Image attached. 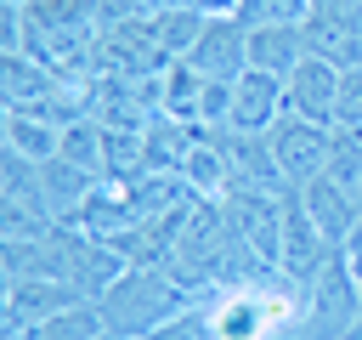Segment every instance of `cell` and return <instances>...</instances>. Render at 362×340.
Instances as JSON below:
<instances>
[{
    "label": "cell",
    "mask_w": 362,
    "mask_h": 340,
    "mask_svg": "<svg viewBox=\"0 0 362 340\" xmlns=\"http://www.w3.org/2000/svg\"><path fill=\"white\" fill-rule=\"evenodd\" d=\"M0 272L6 278H57V283H74L85 300H102L119 283L124 261L113 244L57 221V227L28 232V238H0Z\"/></svg>",
    "instance_id": "6da1fadb"
},
{
    "label": "cell",
    "mask_w": 362,
    "mask_h": 340,
    "mask_svg": "<svg viewBox=\"0 0 362 340\" xmlns=\"http://www.w3.org/2000/svg\"><path fill=\"white\" fill-rule=\"evenodd\" d=\"M96 306H102L107 334L153 340L158 329H170V323L192 306V295H187L164 266H124V272H119V283H113Z\"/></svg>",
    "instance_id": "7a4b0ae2"
},
{
    "label": "cell",
    "mask_w": 362,
    "mask_h": 340,
    "mask_svg": "<svg viewBox=\"0 0 362 340\" xmlns=\"http://www.w3.org/2000/svg\"><path fill=\"white\" fill-rule=\"evenodd\" d=\"M362 317V295H356V272H351V249H334L322 261V272L305 283V317H300V340H351Z\"/></svg>",
    "instance_id": "3957f363"
},
{
    "label": "cell",
    "mask_w": 362,
    "mask_h": 340,
    "mask_svg": "<svg viewBox=\"0 0 362 340\" xmlns=\"http://www.w3.org/2000/svg\"><path fill=\"white\" fill-rule=\"evenodd\" d=\"M45 227H57V210L45 198L40 164L6 147V164H0V238H28V232H45Z\"/></svg>",
    "instance_id": "277c9868"
},
{
    "label": "cell",
    "mask_w": 362,
    "mask_h": 340,
    "mask_svg": "<svg viewBox=\"0 0 362 340\" xmlns=\"http://www.w3.org/2000/svg\"><path fill=\"white\" fill-rule=\"evenodd\" d=\"M226 210V221L238 227V238L277 272V249H283V193H255V187H226L215 198Z\"/></svg>",
    "instance_id": "5b68a950"
},
{
    "label": "cell",
    "mask_w": 362,
    "mask_h": 340,
    "mask_svg": "<svg viewBox=\"0 0 362 340\" xmlns=\"http://www.w3.org/2000/svg\"><path fill=\"white\" fill-rule=\"evenodd\" d=\"M334 255V244L322 238V227L311 221V210H305V198H300V187H283V249H277V272L288 278V283H311L317 272H322V261Z\"/></svg>",
    "instance_id": "8992f818"
},
{
    "label": "cell",
    "mask_w": 362,
    "mask_h": 340,
    "mask_svg": "<svg viewBox=\"0 0 362 340\" xmlns=\"http://www.w3.org/2000/svg\"><path fill=\"white\" fill-rule=\"evenodd\" d=\"M209 136L226 153V187H255V193H283V170L272 153L266 130H232V125H209Z\"/></svg>",
    "instance_id": "52a82bcc"
},
{
    "label": "cell",
    "mask_w": 362,
    "mask_h": 340,
    "mask_svg": "<svg viewBox=\"0 0 362 340\" xmlns=\"http://www.w3.org/2000/svg\"><path fill=\"white\" fill-rule=\"evenodd\" d=\"M266 136H272V153H277V170H283L288 187H305V181L322 176V164H328V142H334V125H311V119L283 113Z\"/></svg>",
    "instance_id": "ba28073f"
},
{
    "label": "cell",
    "mask_w": 362,
    "mask_h": 340,
    "mask_svg": "<svg viewBox=\"0 0 362 340\" xmlns=\"http://www.w3.org/2000/svg\"><path fill=\"white\" fill-rule=\"evenodd\" d=\"M68 306H85V295L74 283H57V278H6V295H0V334H17L40 317H57Z\"/></svg>",
    "instance_id": "9c48e42d"
},
{
    "label": "cell",
    "mask_w": 362,
    "mask_h": 340,
    "mask_svg": "<svg viewBox=\"0 0 362 340\" xmlns=\"http://www.w3.org/2000/svg\"><path fill=\"white\" fill-rule=\"evenodd\" d=\"M334 108H339V68L322 57H305L283 79V113L311 119V125H334Z\"/></svg>",
    "instance_id": "30bf717a"
},
{
    "label": "cell",
    "mask_w": 362,
    "mask_h": 340,
    "mask_svg": "<svg viewBox=\"0 0 362 340\" xmlns=\"http://www.w3.org/2000/svg\"><path fill=\"white\" fill-rule=\"evenodd\" d=\"M181 62H192L204 79H238L249 68V28L238 17H209L204 34H198V45Z\"/></svg>",
    "instance_id": "8fae6325"
},
{
    "label": "cell",
    "mask_w": 362,
    "mask_h": 340,
    "mask_svg": "<svg viewBox=\"0 0 362 340\" xmlns=\"http://www.w3.org/2000/svg\"><path fill=\"white\" fill-rule=\"evenodd\" d=\"M300 34H305V51L322 57V62H334V68H356L362 62V23L351 11H339V6H328V0L311 6V17L300 23Z\"/></svg>",
    "instance_id": "7c38bea8"
},
{
    "label": "cell",
    "mask_w": 362,
    "mask_h": 340,
    "mask_svg": "<svg viewBox=\"0 0 362 340\" xmlns=\"http://www.w3.org/2000/svg\"><path fill=\"white\" fill-rule=\"evenodd\" d=\"M300 198H305L311 221L322 227V238H328L334 249H351V238H356V215H362V198H356L351 187L328 181V176L305 181V187H300Z\"/></svg>",
    "instance_id": "4fadbf2b"
},
{
    "label": "cell",
    "mask_w": 362,
    "mask_h": 340,
    "mask_svg": "<svg viewBox=\"0 0 362 340\" xmlns=\"http://www.w3.org/2000/svg\"><path fill=\"white\" fill-rule=\"evenodd\" d=\"M283 119V79L277 74H260V68H243L232 79V130H272Z\"/></svg>",
    "instance_id": "5bb4252c"
},
{
    "label": "cell",
    "mask_w": 362,
    "mask_h": 340,
    "mask_svg": "<svg viewBox=\"0 0 362 340\" xmlns=\"http://www.w3.org/2000/svg\"><path fill=\"white\" fill-rule=\"evenodd\" d=\"M68 227H79V232H90V238H119L124 227H136V210H130V193H124V181H96L90 187V198L68 215Z\"/></svg>",
    "instance_id": "9a60e30c"
},
{
    "label": "cell",
    "mask_w": 362,
    "mask_h": 340,
    "mask_svg": "<svg viewBox=\"0 0 362 340\" xmlns=\"http://www.w3.org/2000/svg\"><path fill=\"white\" fill-rule=\"evenodd\" d=\"M311 51H305V34H300V23H277V28H249V68H260V74H277V79H288L300 62H305Z\"/></svg>",
    "instance_id": "2e32d148"
},
{
    "label": "cell",
    "mask_w": 362,
    "mask_h": 340,
    "mask_svg": "<svg viewBox=\"0 0 362 340\" xmlns=\"http://www.w3.org/2000/svg\"><path fill=\"white\" fill-rule=\"evenodd\" d=\"M204 74L192 62H170L158 74V96H164V119H181V125H204Z\"/></svg>",
    "instance_id": "e0dca14e"
},
{
    "label": "cell",
    "mask_w": 362,
    "mask_h": 340,
    "mask_svg": "<svg viewBox=\"0 0 362 340\" xmlns=\"http://www.w3.org/2000/svg\"><path fill=\"white\" fill-rule=\"evenodd\" d=\"M102 334H107L102 306L85 300V306H68V312H57V317H40V323H28V329H17V334H6V340H102Z\"/></svg>",
    "instance_id": "ac0fdd59"
},
{
    "label": "cell",
    "mask_w": 362,
    "mask_h": 340,
    "mask_svg": "<svg viewBox=\"0 0 362 340\" xmlns=\"http://www.w3.org/2000/svg\"><path fill=\"white\" fill-rule=\"evenodd\" d=\"M0 136H6L11 153L34 159V164L57 159V147H62V125H45V119H34V113H11V108H6V119H0Z\"/></svg>",
    "instance_id": "d6986e66"
},
{
    "label": "cell",
    "mask_w": 362,
    "mask_h": 340,
    "mask_svg": "<svg viewBox=\"0 0 362 340\" xmlns=\"http://www.w3.org/2000/svg\"><path fill=\"white\" fill-rule=\"evenodd\" d=\"M40 181H45V198H51L57 221H68V215L90 198V187H96V176H90V170H79V164H68L62 153L40 164Z\"/></svg>",
    "instance_id": "ffe728a7"
},
{
    "label": "cell",
    "mask_w": 362,
    "mask_h": 340,
    "mask_svg": "<svg viewBox=\"0 0 362 340\" xmlns=\"http://www.w3.org/2000/svg\"><path fill=\"white\" fill-rule=\"evenodd\" d=\"M68 164H79V170H90L96 181L107 176V125L96 119V113H85V119H74L68 130H62V147H57Z\"/></svg>",
    "instance_id": "44dd1931"
},
{
    "label": "cell",
    "mask_w": 362,
    "mask_h": 340,
    "mask_svg": "<svg viewBox=\"0 0 362 340\" xmlns=\"http://www.w3.org/2000/svg\"><path fill=\"white\" fill-rule=\"evenodd\" d=\"M204 23H209V11H198V6H164V11H153V40L164 45L170 62H181V57L198 45Z\"/></svg>",
    "instance_id": "7402d4cb"
},
{
    "label": "cell",
    "mask_w": 362,
    "mask_h": 340,
    "mask_svg": "<svg viewBox=\"0 0 362 340\" xmlns=\"http://www.w3.org/2000/svg\"><path fill=\"white\" fill-rule=\"evenodd\" d=\"M181 176L192 181V193H198V198H221V193H226V153H221V142L209 136V125H204V136L192 142V153H187Z\"/></svg>",
    "instance_id": "603a6c76"
},
{
    "label": "cell",
    "mask_w": 362,
    "mask_h": 340,
    "mask_svg": "<svg viewBox=\"0 0 362 340\" xmlns=\"http://www.w3.org/2000/svg\"><path fill=\"white\" fill-rule=\"evenodd\" d=\"M328 181L351 187L362 198V125H334V142H328V164H322Z\"/></svg>",
    "instance_id": "cb8c5ba5"
},
{
    "label": "cell",
    "mask_w": 362,
    "mask_h": 340,
    "mask_svg": "<svg viewBox=\"0 0 362 340\" xmlns=\"http://www.w3.org/2000/svg\"><path fill=\"white\" fill-rule=\"evenodd\" d=\"M317 0H238V23L243 28H277V23H305Z\"/></svg>",
    "instance_id": "d4e9b609"
},
{
    "label": "cell",
    "mask_w": 362,
    "mask_h": 340,
    "mask_svg": "<svg viewBox=\"0 0 362 340\" xmlns=\"http://www.w3.org/2000/svg\"><path fill=\"white\" fill-rule=\"evenodd\" d=\"M334 125H362V62H356V68H339V108H334Z\"/></svg>",
    "instance_id": "484cf974"
},
{
    "label": "cell",
    "mask_w": 362,
    "mask_h": 340,
    "mask_svg": "<svg viewBox=\"0 0 362 340\" xmlns=\"http://www.w3.org/2000/svg\"><path fill=\"white\" fill-rule=\"evenodd\" d=\"M198 11H209V17H232L238 11V0H192Z\"/></svg>",
    "instance_id": "4316f807"
},
{
    "label": "cell",
    "mask_w": 362,
    "mask_h": 340,
    "mask_svg": "<svg viewBox=\"0 0 362 340\" xmlns=\"http://www.w3.org/2000/svg\"><path fill=\"white\" fill-rule=\"evenodd\" d=\"M351 272H356V295H362V249H351ZM351 340H362V317H356V329H351Z\"/></svg>",
    "instance_id": "83f0119b"
},
{
    "label": "cell",
    "mask_w": 362,
    "mask_h": 340,
    "mask_svg": "<svg viewBox=\"0 0 362 340\" xmlns=\"http://www.w3.org/2000/svg\"><path fill=\"white\" fill-rule=\"evenodd\" d=\"M328 6H339V11H351V17L362 23V0H328Z\"/></svg>",
    "instance_id": "f1b7e54d"
},
{
    "label": "cell",
    "mask_w": 362,
    "mask_h": 340,
    "mask_svg": "<svg viewBox=\"0 0 362 340\" xmlns=\"http://www.w3.org/2000/svg\"><path fill=\"white\" fill-rule=\"evenodd\" d=\"M351 249H362V215H356V238H351Z\"/></svg>",
    "instance_id": "f546056e"
},
{
    "label": "cell",
    "mask_w": 362,
    "mask_h": 340,
    "mask_svg": "<svg viewBox=\"0 0 362 340\" xmlns=\"http://www.w3.org/2000/svg\"><path fill=\"white\" fill-rule=\"evenodd\" d=\"M0 6H28V0H0Z\"/></svg>",
    "instance_id": "4dcf8cb0"
},
{
    "label": "cell",
    "mask_w": 362,
    "mask_h": 340,
    "mask_svg": "<svg viewBox=\"0 0 362 340\" xmlns=\"http://www.w3.org/2000/svg\"><path fill=\"white\" fill-rule=\"evenodd\" d=\"M102 340H124V334H102Z\"/></svg>",
    "instance_id": "1f68e13d"
}]
</instances>
